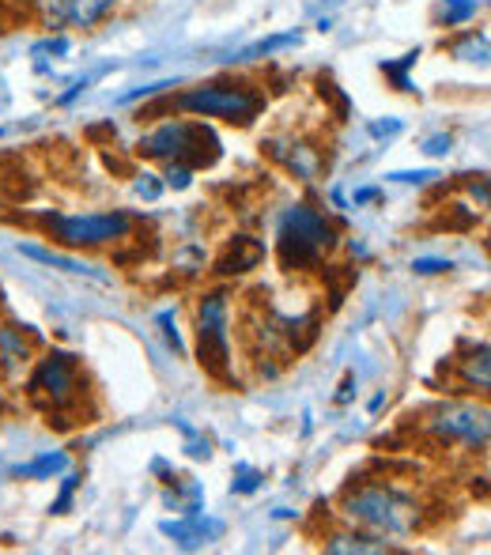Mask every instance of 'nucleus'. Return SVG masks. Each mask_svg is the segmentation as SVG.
<instances>
[{"mask_svg":"<svg viewBox=\"0 0 491 555\" xmlns=\"http://www.w3.org/2000/svg\"><path fill=\"white\" fill-rule=\"evenodd\" d=\"M322 548L333 555H345V552L374 555V552H393V544H389L386 537L367 533V529H360V526H348V529H337V533H325Z\"/></svg>","mask_w":491,"mask_h":555,"instance_id":"obj_11","label":"nucleus"},{"mask_svg":"<svg viewBox=\"0 0 491 555\" xmlns=\"http://www.w3.org/2000/svg\"><path fill=\"white\" fill-rule=\"evenodd\" d=\"M412 269H416L419 276H439V272L454 269V261H450V257H416V261H412Z\"/></svg>","mask_w":491,"mask_h":555,"instance_id":"obj_22","label":"nucleus"},{"mask_svg":"<svg viewBox=\"0 0 491 555\" xmlns=\"http://www.w3.org/2000/svg\"><path fill=\"white\" fill-rule=\"evenodd\" d=\"M264 257H269V249H264L261 238H254V234H235V238L228 242V249L220 254V261H216V272H220V276H246Z\"/></svg>","mask_w":491,"mask_h":555,"instance_id":"obj_10","label":"nucleus"},{"mask_svg":"<svg viewBox=\"0 0 491 555\" xmlns=\"http://www.w3.org/2000/svg\"><path fill=\"white\" fill-rule=\"evenodd\" d=\"M197 359L212 378H231V295L205 292L193 307Z\"/></svg>","mask_w":491,"mask_h":555,"instance_id":"obj_7","label":"nucleus"},{"mask_svg":"<svg viewBox=\"0 0 491 555\" xmlns=\"http://www.w3.org/2000/svg\"><path fill=\"white\" fill-rule=\"evenodd\" d=\"M401 132V121H374L371 125V137H397Z\"/></svg>","mask_w":491,"mask_h":555,"instance_id":"obj_30","label":"nucleus"},{"mask_svg":"<svg viewBox=\"0 0 491 555\" xmlns=\"http://www.w3.org/2000/svg\"><path fill=\"white\" fill-rule=\"evenodd\" d=\"M378 201V190H356V205H371Z\"/></svg>","mask_w":491,"mask_h":555,"instance_id":"obj_32","label":"nucleus"},{"mask_svg":"<svg viewBox=\"0 0 491 555\" xmlns=\"http://www.w3.org/2000/svg\"><path fill=\"white\" fill-rule=\"evenodd\" d=\"M20 254H23V257H30V261H38V264H53V269H61V272H73V276L106 280L103 272L95 269V264H88V261H76V257H65V254H57V249L35 246V242H20Z\"/></svg>","mask_w":491,"mask_h":555,"instance_id":"obj_14","label":"nucleus"},{"mask_svg":"<svg viewBox=\"0 0 491 555\" xmlns=\"http://www.w3.org/2000/svg\"><path fill=\"white\" fill-rule=\"evenodd\" d=\"M8 4H15V8H23V12H30V8H35V0H8Z\"/></svg>","mask_w":491,"mask_h":555,"instance_id":"obj_33","label":"nucleus"},{"mask_svg":"<svg viewBox=\"0 0 491 555\" xmlns=\"http://www.w3.org/2000/svg\"><path fill=\"white\" fill-rule=\"evenodd\" d=\"M450 147H454V137H450V132H439V137L424 140V152L431 155V159H439V155H450Z\"/></svg>","mask_w":491,"mask_h":555,"instance_id":"obj_27","label":"nucleus"},{"mask_svg":"<svg viewBox=\"0 0 491 555\" xmlns=\"http://www.w3.org/2000/svg\"><path fill=\"white\" fill-rule=\"evenodd\" d=\"M431 178H439L435 170H397V175H389V182H416V185H424V182H431Z\"/></svg>","mask_w":491,"mask_h":555,"instance_id":"obj_28","label":"nucleus"},{"mask_svg":"<svg viewBox=\"0 0 491 555\" xmlns=\"http://www.w3.org/2000/svg\"><path fill=\"white\" fill-rule=\"evenodd\" d=\"M450 53L462 61H477V65H484L488 61V35L484 30H465L457 42H450Z\"/></svg>","mask_w":491,"mask_h":555,"instance_id":"obj_18","label":"nucleus"},{"mask_svg":"<svg viewBox=\"0 0 491 555\" xmlns=\"http://www.w3.org/2000/svg\"><path fill=\"white\" fill-rule=\"evenodd\" d=\"M337 227L325 220V212L310 205H292L276 220V257L284 272L322 269L325 257L337 249Z\"/></svg>","mask_w":491,"mask_h":555,"instance_id":"obj_3","label":"nucleus"},{"mask_svg":"<svg viewBox=\"0 0 491 555\" xmlns=\"http://www.w3.org/2000/svg\"><path fill=\"white\" fill-rule=\"evenodd\" d=\"M27 401L35 404L46 416L50 427H73V424H88L83 420V397L88 389V374H83L80 359L68 356V351H46L42 359H35V371L27 378Z\"/></svg>","mask_w":491,"mask_h":555,"instance_id":"obj_2","label":"nucleus"},{"mask_svg":"<svg viewBox=\"0 0 491 555\" xmlns=\"http://www.w3.org/2000/svg\"><path fill=\"white\" fill-rule=\"evenodd\" d=\"M68 46H73V42H68L65 35H57V38H46V42H38L35 53H38V57H42V53H57V57H61V53H68Z\"/></svg>","mask_w":491,"mask_h":555,"instance_id":"obj_29","label":"nucleus"},{"mask_svg":"<svg viewBox=\"0 0 491 555\" xmlns=\"http://www.w3.org/2000/svg\"><path fill=\"white\" fill-rule=\"evenodd\" d=\"M76 488H80V476H65V483H61V495H57V503L50 506V514H68V506H73Z\"/></svg>","mask_w":491,"mask_h":555,"instance_id":"obj_23","label":"nucleus"},{"mask_svg":"<svg viewBox=\"0 0 491 555\" xmlns=\"http://www.w3.org/2000/svg\"><path fill=\"white\" fill-rule=\"evenodd\" d=\"M68 453H42V457H35L30 465H20L15 468V476H23V480H50V476H61L68 468Z\"/></svg>","mask_w":491,"mask_h":555,"instance_id":"obj_16","label":"nucleus"},{"mask_svg":"<svg viewBox=\"0 0 491 555\" xmlns=\"http://www.w3.org/2000/svg\"><path fill=\"white\" fill-rule=\"evenodd\" d=\"M118 4L121 0H35L30 12L50 35H65V30H95L118 12Z\"/></svg>","mask_w":491,"mask_h":555,"instance_id":"obj_9","label":"nucleus"},{"mask_svg":"<svg viewBox=\"0 0 491 555\" xmlns=\"http://www.w3.org/2000/svg\"><path fill=\"white\" fill-rule=\"evenodd\" d=\"M163 185H167V190H190V185H193V167H190V163H182V159L167 163Z\"/></svg>","mask_w":491,"mask_h":555,"instance_id":"obj_20","label":"nucleus"},{"mask_svg":"<svg viewBox=\"0 0 491 555\" xmlns=\"http://www.w3.org/2000/svg\"><path fill=\"white\" fill-rule=\"evenodd\" d=\"M231 488H235L238 495H249V491L261 488V473H254V468H249V465H238V480L231 483Z\"/></svg>","mask_w":491,"mask_h":555,"instance_id":"obj_25","label":"nucleus"},{"mask_svg":"<svg viewBox=\"0 0 491 555\" xmlns=\"http://www.w3.org/2000/svg\"><path fill=\"white\" fill-rule=\"evenodd\" d=\"M137 152L144 155V159H163V163L182 159L197 170V167H212V163L220 159V140H216V132L205 129V125L175 117V121H163V125H155L152 132H144Z\"/></svg>","mask_w":491,"mask_h":555,"instance_id":"obj_5","label":"nucleus"},{"mask_svg":"<svg viewBox=\"0 0 491 555\" xmlns=\"http://www.w3.org/2000/svg\"><path fill=\"white\" fill-rule=\"evenodd\" d=\"M477 12H480V0H442L435 20H439V27L454 30V27H465L469 20H477Z\"/></svg>","mask_w":491,"mask_h":555,"instance_id":"obj_17","label":"nucleus"},{"mask_svg":"<svg viewBox=\"0 0 491 555\" xmlns=\"http://www.w3.org/2000/svg\"><path fill=\"white\" fill-rule=\"evenodd\" d=\"M424 431L447 446H469L484 450L488 446V409L473 401H447L427 412Z\"/></svg>","mask_w":491,"mask_h":555,"instance_id":"obj_8","label":"nucleus"},{"mask_svg":"<svg viewBox=\"0 0 491 555\" xmlns=\"http://www.w3.org/2000/svg\"><path fill=\"white\" fill-rule=\"evenodd\" d=\"M159 330H163V336H167L170 348H175L178 356H185V344H182V336H178V330H175V314H170V310H163V314H159Z\"/></svg>","mask_w":491,"mask_h":555,"instance_id":"obj_24","label":"nucleus"},{"mask_svg":"<svg viewBox=\"0 0 491 555\" xmlns=\"http://www.w3.org/2000/svg\"><path fill=\"white\" fill-rule=\"evenodd\" d=\"M163 533L175 537L185 548H197V544H208V541H216V537H223V526L220 521H205L197 511V514H190V521H163Z\"/></svg>","mask_w":491,"mask_h":555,"instance_id":"obj_13","label":"nucleus"},{"mask_svg":"<svg viewBox=\"0 0 491 555\" xmlns=\"http://www.w3.org/2000/svg\"><path fill=\"white\" fill-rule=\"evenodd\" d=\"M416 61H419V53H404L401 61H386V65H382V76H386L397 91H404V95H409V91H416V88H412V80H409V68L416 65Z\"/></svg>","mask_w":491,"mask_h":555,"instance_id":"obj_19","label":"nucleus"},{"mask_svg":"<svg viewBox=\"0 0 491 555\" xmlns=\"http://www.w3.org/2000/svg\"><path fill=\"white\" fill-rule=\"evenodd\" d=\"M352 389H356V374H348L345 382H340V393H337V404H348L352 401Z\"/></svg>","mask_w":491,"mask_h":555,"instance_id":"obj_31","label":"nucleus"},{"mask_svg":"<svg viewBox=\"0 0 491 555\" xmlns=\"http://www.w3.org/2000/svg\"><path fill=\"white\" fill-rule=\"evenodd\" d=\"M299 35H276V38H264V42H254L249 50H243V61H257L261 53H272V50H284V46H295Z\"/></svg>","mask_w":491,"mask_h":555,"instance_id":"obj_21","label":"nucleus"},{"mask_svg":"<svg viewBox=\"0 0 491 555\" xmlns=\"http://www.w3.org/2000/svg\"><path fill=\"white\" fill-rule=\"evenodd\" d=\"M42 231L50 234V242H61L68 249H99V246H114V242L132 238L137 220L129 212H46L38 216Z\"/></svg>","mask_w":491,"mask_h":555,"instance_id":"obj_6","label":"nucleus"},{"mask_svg":"<svg viewBox=\"0 0 491 555\" xmlns=\"http://www.w3.org/2000/svg\"><path fill=\"white\" fill-rule=\"evenodd\" d=\"M163 190H167V185H163L155 175H147V170H144V175H137V193H140V197H144V201H155Z\"/></svg>","mask_w":491,"mask_h":555,"instance_id":"obj_26","label":"nucleus"},{"mask_svg":"<svg viewBox=\"0 0 491 555\" xmlns=\"http://www.w3.org/2000/svg\"><path fill=\"white\" fill-rule=\"evenodd\" d=\"M340 518L378 537H412L424 526V503L393 480H356L340 495Z\"/></svg>","mask_w":491,"mask_h":555,"instance_id":"obj_1","label":"nucleus"},{"mask_svg":"<svg viewBox=\"0 0 491 555\" xmlns=\"http://www.w3.org/2000/svg\"><path fill=\"white\" fill-rule=\"evenodd\" d=\"M462 366V382H457L454 393H488V344H477L465 359H457Z\"/></svg>","mask_w":491,"mask_h":555,"instance_id":"obj_15","label":"nucleus"},{"mask_svg":"<svg viewBox=\"0 0 491 555\" xmlns=\"http://www.w3.org/2000/svg\"><path fill=\"white\" fill-rule=\"evenodd\" d=\"M35 359V340L20 325H0V371L20 374Z\"/></svg>","mask_w":491,"mask_h":555,"instance_id":"obj_12","label":"nucleus"},{"mask_svg":"<svg viewBox=\"0 0 491 555\" xmlns=\"http://www.w3.org/2000/svg\"><path fill=\"white\" fill-rule=\"evenodd\" d=\"M170 106L193 117H216L228 125H254L264 114V91L243 80H212L170 95Z\"/></svg>","mask_w":491,"mask_h":555,"instance_id":"obj_4","label":"nucleus"}]
</instances>
